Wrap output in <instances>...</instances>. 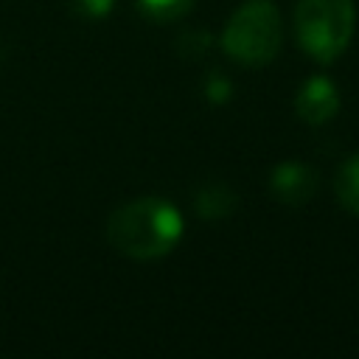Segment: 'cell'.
<instances>
[{
    "label": "cell",
    "mask_w": 359,
    "mask_h": 359,
    "mask_svg": "<svg viewBox=\"0 0 359 359\" xmlns=\"http://www.w3.org/2000/svg\"><path fill=\"white\" fill-rule=\"evenodd\" d=\"M205 90H208V98H210L213 104H219V101H224V98L230 95V81H227L222 73H213V76L208 79Z\"/></svg>",
    "instance_id": "8fae6325"
},
{
    "label": "cell",
    "mask_w": 359,
    "mask_h": 359,
    "mask_svg": "<svg viewBox=\"0 0 359 359\" xmlns=\"http://www.w3.org/2000/svg\"><path fill=\"white\" fill-rule=\"evenodd\" d=\"M294 107H297V115L306 123H314L317 126V123H325V121H331L337 115V109H339V93H337V87H334L331 79L311 76L300 87Z\"/></svg>",
    "instance_id": "277c9868"
},
{
    "label": "cell",
    "mask_w": 359,
    "mask_h": 359,
    "mask_svg": "<svg viewBox=\"0 0 359 359\" xmlns=\"http://www.w3.org/2000/svg\"><path fill=\"white\" fill-rule=\"evenodd\" d=\"M70 8L84 20H104L112 11V0H70Z\"/></svg>",
    "instance_id": "30bf717a"
},
{
    "label": "cell",
    "mask_w": 359,
    "mask_h": 359,
    "mask_svg": "<svg viewBox=\"0 0 359 359\" xmlns=\"http://www.w3.org/2000/svg\"><path fill=\"white\" fill-rule=\"evenodd\" d=\"M297 39L317 62H334L353 34L351 0H300L294 11Z\"/></svg>",
    "instance_id": "3957f363"
},
{
    "label": "cell",
    "mask_w": 359,
    "mask_h": 359,
    "mask_svg": "<svg viewBox=\"0 0 359 359\" xmlns=\"http://www.w3.org/2000/svg\"><path fill=\"white\" fill-rule=\"evenodd\" d=\"M222 48L230 59L247 67H261L272 62L280 48V14L275 3L272 0L241 3L222 34Z\"/></svg>",
    "instance_id": "7a4b0ae2"
},
{
    "label": "cell",
    "mask_w": 359,
    "mask_h": 359,
    "mask_svg": "<svg viewBox=\"0 0 359 359\" xmlns=\"http://www.w3.org/2000/svg\"><path fill=\"white\" fill-rule=\"evenodd\" d=\"M210 45H213V39H210L205 31H191V34H185V36H180V39H177L180 53H182V56H191V59H196V56L208 53V50H210Z\"/></svg>",
    "instance_id": "9c48e42d"
},
{
    "label": "cell",
    "mask_w": 359,
    "mask_h": 359,
    "mask_svg": "<svg viewBox=\"0 0 359 359\" xmlns=\"http://www.w3.org/2000/svg\"><path fill=\"white\" fill-rule=\"evenodd\" d=\"M233 202H236V196L227 188H222V185H208L205 191L196 194V210L205 219H222V216H227L233 210Z\"/></svg>",
    "instance_id": "8992f818"
},
{
    "label": "cell",
    "mask_w": 359,
    "mask_h": 359,
    "mask_svg": "<svg viewBox=\"0 0 359 359\" xmlns=\"http://www.w3.org/2000/svg\"><path fill=\"white\" fill-rule=\"evenodd\" d=\"M137 8L154 22H171L185 17L194 8V0H137Z\"/></svg>",
    "instance_id": "ba28073f"
},
{
    "label": "cell",
    "mask_w": 359,
    "mask_h": 359,
    "mask_svg": "<svg viewBox=\"0 0 359 359\" xmlns=\"http://www.w3.org/2000/svg\"><path fill=\"white\" fill-rule=\"evenodd\" d=\"M269 188L283 205H306L317 191V171L306 163H280L272 171Z\"/></svg>",
    "instance_id": "5b68a950"
},
{
    "label": "cell",
    "mask_w": 359,
    "mask_h": 359,
    "mask_svg": "<svg viewBox=\"0 0 359 359\" xmlns=\"http://www.w3.org/2000/svg\"><path fill=\"white\" fill-rule=\"evenodd\" d=\"M182 236V216L174 205L157 196H143L121 205L107 219L109 244L129 258H160L174 250Z\"/></svg>",
    "instance_id": "6da1fadb"
},
{
    "label": "cell",
    "mask_w": 359,
    "mask_h": 359,
    "mask_svg": "<svg viewBox=\"0 0 359 359\" xmlns=\"http://www.w3.org/2000/svg\"><path fill=\"white\" fill-rule=\"evenodd\" d=\"M337 196L348 210L359 213V154H353L339 168V174H337Z\"/></svg>",
    "instance_id": "52a82bcc"
}]
</instances>
